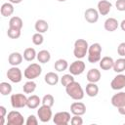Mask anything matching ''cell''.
I'll use <instances>...</instances> for the list:
<instances>
[{
  "instance_id": "cell-1",
  "label": "cell",
  "mask_w": 125,
  "mask_h": 125,
  "mask_svg": "<svg viewBox=\"0 0 125 125\" xmlns=\"http://www.w3.org/2000/svg\"><path fill=\"white\" fill-rule=\"evenodd\" d=\"M65 92L72 100H75V101L82 100L85 95V92H84L82 86L80 85V83H78L76 81H73L72 83L67 85L65 87Z\"/></svg>"
},
{
  "instance_id": "cell-2",
  "label": "cell",
  "mask_w": 125,
  "mask_h": 125,
  "mask_svg": "<svg viewBox=\"0 0 125 125\" xmlns=\"http://www.w3.org/2000/svg\"><path fill=\"white\" fill-rule=\"evenodd\" d=\"M73 55L76 59H83L86 57L89 49V44L85 39H77L74 42L73 46Z\"/></svg>"
},
{
  "instance_id": "cell-3",
  "label": "cell",
  "mask_w": 125,
  "mask_h": 125,
  "mask_svg": "<svg viewBox=\"0 0 125 125\" xmlns=\"http://www.w3.org/2000/svg\"><path fill=\"white\" fill-rule=\"evenodd\" d=\"M88 62L91 63H96L102 59V46L100 43H93L88 49Z\"/></svg>"
},
{
  "instance_id": "cell-4",
  "label": "cell",
  "mask_w": 125,
  "mask_h": 125,
  "mask_svg": "<svg viewBox=\"0 0 125 125\" xmlns=\"http://www.w3.org/2000/svg\"><path fill=\"white\" fill-rule=\"evenodd\" d=\"M42 73V67L39 63H30L23 71V75L28 80H33L40 76Z\"/></svg>"
},
{
  "instance_id": "cell-5",
  "label": "cell",
  "mask_w": 125,
  "mask_h": 125,
  "mask_svg": "<svg viewBox=\"0 0 125 125\" xmlns=\"http://www.w3.org/2000/svg\"><path fill=\"white\" fill-rule=\"evenodd\" d=\"M27 97L24 94L17 93L11 95V104L14 108H21L26 106Z\"/></svg>"
},
{
  "instance_id": "cell-6",
  "label": "cell",
  "mask_w": 125,
  "mask_h": 125,
  "mask_svg": "<svg viewBox=\"0 0 125 125\" xmlns=\"http://www.w3.org/2000/svg\"><path fill=\"white\" fill-rule=\"evenodd\" d=\"M37 116L41 122H43V123L49 122L53 118V112H52L51 107L48 105L42 104L37 109Z\"/></svg>"
},
{
  "instance_id": "cell-7",
  "label": "cell",
  "mask_w": 125,
  "mask_h": 125,
  "mask_svg": "<svg viewBox=\"0 0 125 125\" xmlns=\"http://www.w3.org/2000/svg\"><path fill=\"white\" fill-rule=\"evenodd\" d=\"M7 124L8 125H22L24 123L23 116L18 110H12L7 115Z\"/></svg>"
},
{
  "instance_id": "cell-8",
  "label": "cell",
  "mask_w": 125,
  "mask_h": 125,
  "mask_svg": "<svg viewBox=\"0 0 125 125\" xmlns=\"http://www.w3.org/2000/svg\"><path fill=\"white\" fill-rule=\"evenodd\" d=\"M70 119V113L67 111H60L53 116V121L56 125H67Z\"/></svg>"
},
{
  "instance_id": "cell-9",
  "label": "cell",
  "mask_w": 125,
  "mask_h": 125,
  "mask_svg": "<svg viewBox=\"0 0 125 125\" xmlns=\"http://www.w3.org/2000/svg\"><path fill=\"white\" fill-rule=\"evenodd\" d=\"M85 67H86L85 62L78 59L70 63V65L68 66V70L69 73H71L72 75H80L84 72Z\"/></svg>"
},
{
  "instance_id": "cell-10",
  "label": "cell",
  "mask_w": 125,
  "mask_h": 125,
  "mask_svg": "<svg viewBox=\"0 0 125 125\" xmlns=\"http://www.w3.org/2000/svg\"><path fill=\"white\" fill-rule=\"evenodd\" d=\"M7 77L13 83H20L22 79L21 70L18 66H12L7 71Z\"/></svg>"
},
{
  "instance_id": "cell-11",
  "label": "cell",
  "mask_w": 125,
  "mask_h": 125,
  "mask_svg": "<svg viewBox=\"0 0 125 125\" xmlns=\"http://www.w3.org/2000/svg\"><path fill=\"white\" fill-rule=\"evenodd\" d=\"M110 87L112 90H121L125 88V74L118 73L110 82Z\"/></svg>"
},
{
  "instance_id": "cell-12",
  "label": "cell",
  "mask_w": 125,
  "mask_h": 125,
  "mask_svg": "<svg viewBox=\"0 0 125 125\" xmlns=\"http://www.w3.org/2000/svg\"><path fill=\"white\" fill-rule=\"evenodd\" d=\"M99 12L97 9L94 8H88L84 12V19L89 23H95L99 20Z\"/></svg>"
},
{
  "instance_id": "cell-13",
  "label": "cell",
  "mask_w": 125,
  "mask_h": 125,
  "mask_svg": "<svg viewBox=\"0 0 125 125\" xmlns=\"http://www.w3.org/2000/svg\"><path fill=\"white\" fill-rule=\"evenodd\" d=\"M111 8H112V4H111V2H109L107 0H101L98 2V5H97V10H98L99 14L102 16L108 15Z\"/></svg>"
},
{
  "instance_id": "cell-14",
  "label": "cell",
  "mask_w": 125,
  "mask_h": 125,
  "mask_svg": "<svg viewBox=\"0 0 125 125\" xmlns=\"http://www.w3.org/2000/svg\"><path fill=\"white\" fill-rule=\"evenodd\" d=\"M70 112L73 115H84L86 113V105L82 102H74L70 104Z\"/></svg>"
},
{
  "instance_id": "cell-15",
  "label": "cell",
  "mask_w": 125,
  "mask_h": 125,
  "mask_svg": "<svg viewBox=\"0 0 125 125\" xmlns=\"http://www.w3.org/2000/svg\"><path fill=\"white\" fill-rule=\"evenodd\" d=\"M111 104L116 108L125 105V92H118L111 97Z\"/></svg>"
},
{
  "instance_id": "cell-16",
  "label": "cell",
  "mask_w": 125,
  "mask_h": 125,
  "mask_svg": "<svg viewBox=\"0 0 125 125\" xmlns=\"http://www.w3.org/2000/svg\"><path fill=\"white\" fill-rule=\"evenodd\" d=\"M23 59V56L19 53V52H13L9 55L8 57V62L12 65V66H18L21 63Z\"/></svg>"
},
{
  "instance_id": "cell-17",
  "label": "cell",
  "mask_w": 125,
  "mask_h": 125,
  "mask_svg": "<svg viewBox=\"0 0 125 125\" xmlns=\"http://www.w3.org/2000/svg\"><path fill=\"white\" fill-rule=\"evenodd\" d=\"M119 26V22L116 19L114 18H108L105 20L104 23V27L106 31H109V32H113L115 31Z\"/></svg>"
},
{
  "instance_id": "cell-18",
  "label": "cell",
  "mask_w": 125,
  "mask_h": 125,
  "mask_svg": "<svg viewBox=\"0 0 125 125\" xmlns=\"http://www.w3.org/2000/svg\"><path fill=\"white\" fill-rule=\"evenodd\" d=\"M101 71L97 68H91L90 70H88L87 74H86V79L88 80V82H93V83H97L100 81L101 79Z\"/></svg>"
},
{
  "instance_id": "cell-19",
  "label": "cell",
  "mask_w": 125,
  "mask_h": 125,
  "mask_svg": "<svg viewBox=\"0 0 125 125\" xmlns=\"http://www.w3.org/2000/svg\"><path fill=\"white\" fill-rule=\"evenodd\" d=\"M100 67L103 70H109L111 68H113V64H114V60L111 57L105 56L104 58H102L100 60Z\"/></svg>"
},
{
  "instance_id": "cell-20",
  "label": "cell",
  "mask_w": 125,
  "mask_h": 125,
  "mask_svg": "<svg viewBox=\"0 0 125 125\" xmlns=\"http://www.w3.org/2000/svg\"><path fill=\"white\" fill-rule=\"evenodd\" d=\"M44 81L50 85V86H55L59 83L60 81V77L59 75L56 73V72H53V71H50V72H47L44 76Z\"/></svg>"
},
{
  "instance_id": "cell-21",
  "label": "cell",
  "mask_w": 125,
  "mask_h": 125,
  "mask_svg": "<svg viewBox=\"0 0 125 125\" xmlns=\"http://www.w3.org/2000/svg\"><path fill=\"white\" fill-rule=\"evenodd\" d=\"M40 104H42V100L37 95H31L27 98V104L26 106L30 109H35L39 107Z\"/></svg>"
},
{
  "instance_id": "cell-22",
  "label": "cell",
  "mask_w": 125,
  "mask_h": 125,
  "mask_svg": "<svg viewBox=\"0 0 125 125\" xmlns=\"http://www.w3.org/2000/svg\"><path fill=\"white\" fill-rule=\"evenodd\" d=\"M85 92H86V95L89 96V97H91V98L96 97V96L99 94V87H98L97 83L89 82V83L86 85Z\"/></svg>"
},
{
  "instance_id": "cell-23",
  "label": "cell",
  "mask_w": 125,
  "mask_h": 125,
  "mask_svg": "<svg viewBox=\"0 0 125 125\" xmlns=\"http://www.w3.org/2000/svg\"><path fill=\"white\" fill-rule=\"evenodd\" d=\"M0 13L5 18L12 16L13 13H14V6H13V4L10 3V2H7V3L2 4L1 9H0Z\"/></svg>"
},
{
  "instance_id": "cell-24",
  "label": "cell",
  "mask_w": 125,
  "mask_h": 125,
  "mask_svg": "<svg viewBox=\"0 0 125 125\" xmlns=\"http://www.w3.org/2000/svg\"><path fill=\"white\" fill-rule=\"evenodd\" d=\"M22 26H23V22H22V20L20 17L14 16L10 19V21H9V27L10 28H15V29L21 30Z\"/></svg>"
},
{
  "instance_id": "cell-25",
  "label": "cell",
  "mask_w": 125,
  "mask_h": 125,
  "mask_svg": "<svg viewBox=\"0 0 125 125\" xmlns=\"http://www.w3.org/2000/svg\"><path fill=\"white\" fill-rule=\"evenodd\" d=\"M34 28L39 33H45L49 29V23L45 20H37L35 21Z\"/></svg>"
},
{
  "instance_id": "cell-26",
  "label": "cell",
  "mask_w": 125,
  "mask_h": 125,
  "mask_svg": "<svg viewBox=\"0 0 125 125\" xmlns=\"http://www.w3.org/2000/svg\"><path fill=\"white\" fill-rule=\"evenodd\" d=\"M36 59L40 63H46L51 60V54L48 50H41L37 53Z\"/></svg>"
},
{
  "instance_id": "cell-27",
  "label": "cell",
  "mask_w": 125,
  "mask_h": 125,
  "mask_svg": "<svg viewBox=\"0 0 125 125\" xmlns=\"http://www.w3.org/2000/svg\"><path fill=\"white\" fill-rule=\"evenodd\" d=\"M113 70L116 73H122L123 71H125V58L124 57H121L117 59L116 61H114Z\"/></svg>"
},
{
  "instance_id": "cell-28",
  "label": "cell",
  "mask_w": 125,
  "mask_h": 125,
  "mask_svg": "<svg viewBox=\"0 0 125 125\" xmlns=\"http://www.w3.org/2000/svg\"><path fill=\"white\" fill-rule=\"evenodd\" d=\"M68 62L66 60L64 59H59L55 62V64H54V67H55V70H57L58 72H62V71H64L68 68Z\"/></svg>"
},
{
  "instance_id": "cell-29",
  "label": "cell",
  "mask_w": 125,
  "mask_h": 125,
  "mask_svg": "<svg viewBox=\"0 0 125 125\" xmlns=\"http://www.w3.org/2000/svg\"><path fill=\"white\" fill-rule=\"evenodd\" d=\"M23 59L26 61V62H32L36 57H37V53L35 51L34 48H26L24 51H23Z\"/></svg>"
},
{
  "instance_id": "cell-30",
  "label": "cell",
  "mask_w": 125,
  "mask_h": 125,
  "mask_svg": "<svg viewBox=\"0 0 125 125\" xmlns=\"http://www.w3.org/2000/svg\"><path fill=\"white\" fill-rule=\"evenodd\" d=\"M36 87H37V85L33 80H28L24 83L22 89L25 94H32L36 90Z\"/></svg>"
},
{
  "instance_id": "cell-31",
  "label": "cell",
  "mask_w": 125,
  "mask_h": 125,
  "mask_svg": "<svg viewBox=\"0 0 125 125\" xmlns=\"http://www.w3.org/2000/svg\"><path fill=\"white\" fill-rule=\"evenodd\" d=\"M0 93L2 96H7L12 93V85L8 82L0 83Z\"/></svg>"
},
{
  "instance_id": "cell-32",
  "label": "cell",
  "mask_w": 125,
  "mask_h": 125,
  "mask_svg": "<svg viewBox=\"0 0 125 125\" xmlns=\"http://www.w3.org/2000/svg\"><path fill=\"white\" fill-rule=\"evenodd\" d=\"M73 76H74V75H72L71 73H68V74H63V75L61 77V83H62V86L65 88L67 85H69L70 83H72L73 81H75Z\"/></svg>"
},
{
  "instance_id": "cell-33",
  "label": "cell",
  "mask_w": 125,
  "mask_h": 125,
  "mask_svg": "<svg viewBox=\"0 0 125 125\" xmlns=\"http://www.w3.org/2000/svg\"><path fill=\"white\" fill-rule=\"evenodd\" d=\"M55 104V99L53 97V95L51 94H46L43 98H42V104H45V105H48L50 107H52Z\"/></svg>"
},
{
  "instance_id": "cell-34",
  "label": "cell",
  "mask_w": 125,
  "mask_h": 125,
  "mask_svg": "<svg viewBox=\"0 0 125 125\" xmlns=\"http://www.w3.org/2000/svg\"><path fill=\"white\" fill-rule=\"evenodd\" d=\"M21 30H20V29H15V28L9 27L7 30V35L11 39H18L21 37Z\"/></svg>"
},
{
  "instance_id": "cell-35",
  "label": "cell",
  "mask_w": 125,
  "mask_h": 125,
  "mask_svg": "<svg viewBox=\"0 0 125 125\" xmlns=\"http://www.w3.org/2000/svg\"><path fill=\"white\" fill-rule=\"evenodd\" d=\"M44 42V36H43V33H39V32H36L32 35V43L36 46H39V45H42Z\"/></svg>"
},
{
  "instance_id": "cell-36",
  "label": "cell",
  "mask_w": 125,
  "mask_h": 125,
  "mask_svg": "<svg viewBox=\"0 0 125 125\" xmlns=\"http://www.w3.org/2000/svg\"><path fill=\"white\" fill-rule=\"evenodd\" d=\"M70 123L72 125H82L83 124V119L81 115H73L70 119Z\"/></svg>"
},
{
  "instance_id": "cell-37",
  "label": "cell",
  "mask_w": 125,
  "mask_h": 125,
  "mask_svg": "<svg viewBox=\"0 0 125 125\" xmlns=\"http://www.w3.org/2000/svg\"><path fill=\"white\" fill-rule=\"evenodd\" d=\"M25 124L26 125H37L38 124V119L35 115L31 114L29 115L27 118H26V121H25Z\"/></svg>"
},
{
  "instance_id": "cell-38",
  "label": "cell",
  "mask_w": 125,
  "mask_h": 125,
  "mask_svg": "<svg viewBox=\"0 0 125 125\" xmlns=\"http://www.w3.org/2000/svg\"><path fill=\"white\" fill-rule=\"evenodd\" d=\"M115 7H116V9L118 11L124 12L125 11V0H116Z\"/></svg>"
},
{
  "instance_id": "cell-39",
  "label": "cell",
  "mask_w": 125,
  "mask_h": 125,
  "mask_svg": "<svg viewBox=\"0 0 125 125\" xmlns=\"http://www.w3.org/2000/svg\"><path fill=\"white\" fill-rule=\"evenodd\" d=\"M117 54L120 57H125V42H122L117 47Z\"/></svg>"
},
{
  "instance_id": "cell-40",
  "label": "cell",
  "mask_w": 125,
  "mask_h": 125,
  "mask_svg": "<svg viewBox=\"0 0 125 125\" xmlns=\"http://www.w3.org/2000/svg\"><path fill=\"white\" fill-rule=\"evenodd\" d=\"M7 114V109L4 105H0V117H5Z\"/></svg>"
},
{
  "instance_id": "cell-41",
  "label": "cell",
  "mask_w": 125,
  "mask_h": 125,
  "mask_svg": "<svg viewBox=\"0 0 125 125\" xmlns=\"http://www.w3.org/2000/svg\"><path fill=\"white\" fill-rule=\"evenodd\" d=\"M117 110H118V112H119L121 115H125V105H124V106H121V107H119V108H117Z\"/></svg>"
},
{
  "instance_id": "cell-42",
  "label": "cell",
  "mask_w": 125,
  "mask_h": 125,
  "mask_svg": "<svg viewBox=\"0 0 125 125\" xmlns=\"http://www.w3.org/2000/svg\"><path fill=\"white\" fill-rule=\"evenodd\" d=\"M119 24H120V28H121L123 31H125V19L122 20V21H121Z\"/></svg>"
},
{
  "instance_id": "cell-43",
  "label": "cell",
  "mask_w": 125,
  "mask_h": 125,
  "mask_svg": "<svg viewBox=\"0 0 125 125\" xmlns=\"http://www.w3.org/2000/svg\"><path fill=\"white\" fill-rule=\"evenodd\" d=\"M9 2L12 4H20L22 2V0H9Z\"/></svg>"
},
{
  "instance_id": "cell-44",
  "label": "cell",
  "mask_w": 125,
  "mask_h": 125,
  "mask_svg": "<svg viewBox=\"0 0 125 125\" xmlns=\"http://www.w3.org/2000/svg\"><path fill=\"white\" fill-rule=\"evenodd\" d=\"M58 1H59V2H65L66 0H58Z\"/></svg>"
}]
</instances>
